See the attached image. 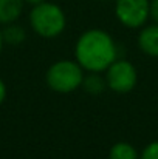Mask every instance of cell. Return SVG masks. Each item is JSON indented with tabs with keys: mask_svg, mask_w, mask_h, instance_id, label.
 I'll return each instance as SVG.
<instances>
[{
	"mask_svg": "<svg viewBox=\"0 0 158 159\" xmlns=\"http://www.w3.org/2000/svg\"><path fill=\"white\" fill-rule=\"evenodd\" d=\"M76 62L90 73L105 71L118 56L113 39L103 30H89L76 42Z\"/></svg>",
	"mask_w": 158,
	"mask_h": 159,
	"instance_id": "cell-1",
	"label": "cell"
},
{
	"mask_svg": "<svg viewBox=\"0 0 158 159\" xmlns=\"http://www.w3.org/2000/svg\"><path fill=\"white\" fill-rule=\"evenodd\" d=\"M30 25L36 34L45 39H53L62 34L67 20L62 8L51 2H42L34 5L30 12Z\"/></svg>",
	"mask_w": 158,
	"mask_h": 159,
	"instance_id": "cell-2",
	"label": "cell"
},
{
	"mask_svg": "<svg viewBox=\"0 0 158 159\" xmlns=\"http://www.w3.org/2000/svg\"><path fill=\"white\" fill-rule=\"evenodd\" d=\"M84 68L78 62L59 60L47 71V84L56 93H71L82 85Z\"/></svg>",
	"mask_w": 158,
	"mask_h": 159,
	"instance_id": "cell-3",
	"label": "cell"
},
{
	"mask_svg": "<svg viewBox=\"0 0 158 159\" xmlns=\"http://www.w3.org/2000/svg\"><path fill=\"white\" fill-rule=\"evenodd\" d=\"M107 87L119 94L129 93L136 85V70L129 60H115L105 70Z\"/></svg>",
	"mask_w": 158,
	"mask_h": 159,
	"instance_id": "cell-4",
	"label": "cell"
},
{
	"mask_svg": "<svg viewBox=\"0 0 158 159\" xmlns=\"http://www.w3.org/2000/svg\"><path fill=\"white\" fill-rule=\"evenodd\" d=\"M151 0H115V16L127 28H140L149 19Z\"/></svg>",
	"mask_w": 158,
	"mask_h": 159,
	"instance_id": "cell-5",
	"label": "cell"
},
{
	"mask_svg": "<svg viewBox=\"0 0 158 159\" xmlns=\"http://www.w3.org/2000/svg\"><path fill=\"white\" fill-rule=\"evenodd\" d=\"M138 47L144 54L158 57V23L146 26L138 36Z\"/></svg>",
	"mask_w": 158,
	"mask_h": 159,
	"instance_id": "cell-6",
	"label": "cell"
},
{
	"mask_svg": "<svg viewBox=\"0 0 158 159\" xmlns=\"http://www.w3.org/2000/svg\"><path fill=\"white\" fill-rule=\"evenodd\" d=\"M23 0H0V25L14 23L23 11Z\"/></svg>",
	"mask_w": 158,
	"mask_h": 159,
	"instance_id": "cell-7",
	"label": "cell"
},
{
	"mask_svg": "<svg viewBox=\"0 0 158 159\" xmlns=\"http://www.w3.org/2000/svg\"><path fill=\"white\" fill-rule=\"evenodd\" d=\"M105 85H107V82H105L98 73H90L89 76H84V80H82V85H81V87H82L89 94L98 96V94H101V93L104 91Z\"/></svg>",
	"mask_w": 158,
	"mask_h": 159,
	"instance_id": "cell-8",
	"label": "cell"
},
{
	"mask_svg": "<svg viewBox=\"0 0 158 159\" xmlns=\"http://www.w3.org/2000/svg\"><path fill=\"white\" fill-rule=\"evenodd\" d=\"M108 159H140V156L129 142H116L108 152Z\"/></svg>",
	"mask_w": 158,
	"mask_h": 159,
	"instance_id": "cell-9",
	"label": "cell"
},
{
	"mask_svg": "<svg viewBox=\"0 0 158 159\" xmlns=\"http://www.w3.org/2000/svg\"><path fill=\"white\" fill-rule=\"evenodd\" d=\"M2 34H3V42L9 43V45H20L26 37L25 30L19 25H14V23L6 25V28L2 31Z\"/></svg>",
	"mask_w": 158,
	"mask_h": 159,
	"instance_id": "cell-10",
	"label": "cell"
},
{
	"mask_svg": "<svg viewBox=\"0 0 158 159\" xmlns=\"http://www.w3.org/2000/svg\"><path fill=\"white\" fill-rule=\"evenodd\" d=\"M140 159H158V141L151 142L141 153Z\"/></svg>",
	"mask_w": 158,
	"mask_h": 159,
	"instance_id": "cell-11",
	"label": "cell"
},
{
	"mask_svg": "<svg viewBox=\"0 0 158 159\" xmlns=\"http://www.w3.org/2000/svg\"><path fill=\"white\" fill-rule=\"evenodd\" d=\"M149 17L158 23V0H151L149 3Z\"/></svg>",
	"mask_w": 158,
	"mask_h": 159,
	"instance_id": "cell-12",
	"label": "cell"
},
{
	"mask_svg": "<svg viewBox=\"0 0 158 159\" xmlns=\"http://www.w3.org/2000/svg\"><path fill=\"white\" fill-rule=\"evenodd\" d=\"M5 99H6V85H5V82L0 79V105L5 102Z\"/></svg>",
	"mask_w": 158,
	"mask_h": 159,
	"instance_id": "cell-13",
	"label": "cell"
},
{
	"mask_svg": "<svg viewBox=\"0 0 158 159\" xmlns=\"http://www.w3.org/2000/svg\"><path fill=\"white\" fill-rule=\"evenodd\" d=\"M25 3H30V5H39V3H42V2H45V0H23Z\"/></svg>",
	"mask_w": 158,
	"mask_h": 159,
	"instance_id": "cell-14",
	"label": "cell"
},
{
	"mask_svg": "<svg viewBox=\"0 0 158 159\" xmlns=\"http://www.w3.org/2000/svg\"><path fill=\"white\" fill-rule=\"evenodd\" d=\"M3 34H2V30H0V54H2V50H3Z\"/></svg>",
	"mask_w": 158,
	"mask_h": 159,
	"instance_id": "cell-15",
	"label": "cell"
},
{
	"mask_svg": "<svg viewBox=\"0 0 158 159\" xmlns=\"http://www.w3.org/2000/svg\"><path fill=\"white\" fill-rule=\"evenodd\" d=\"M101 2H105V0H101Z\"/></svg>",
	"mask_w": 158,
	"mask_h": 159,
	"instance_id": "cell-16",
	"label": "cell"
}]
</instances>
